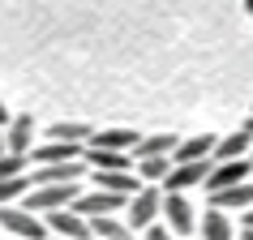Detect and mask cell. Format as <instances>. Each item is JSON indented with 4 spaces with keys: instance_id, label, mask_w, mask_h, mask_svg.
<instances>
[{
    "instance_id": "obj_28",
    "label": "cell",
    "mask_w": 253,
    "mask_h": 240,
    "mask_svg": "<svg viewBox=\"0 0 253 240\" xmlns=\"http://www.w3.org/2000/svg\"><path fill=\"white\" fill-rule=\"evenodd\" d=\"M240 240H253V232H249V227H245V232H240Z\"/></svg>"
},
{
    "instance_id": "obj_4",
    "label": "cell",
    "mask_w": 253,
    "mask_h": 240,
    "mask_svg": "<svg viewBox=\"0 0 253 240\" xmlns=\"http://www.w3.org/2000/svg\"><path fill=\"white\" fill-rule=\"evenodd\" d=\"M0 227H9V240H43L47 236V223L35 219V214H26V210H17V206L0 210Z\"/></svg>"
},
{
    "instance_id": "obj_1",
    "label": "cell",
    "mask_w": 253,
    "mask_h": 240,
    "mask_svg": "<svg viewBox=\"0 0 253 240\" xmlns=\"http://www.w3.org/2000/svg\"><path fill=\"white\" fill-rule=\"evenodd\" d=\"M82 198V185H56V189H30L26 193V214H56V210H73V201Z\"/></svg>"
},
{
    "instance_id": "obj_3",
    "label": "cell",
    "mask_w": 253,
    "mask_h": 240,
    "mask_svg": "<svg viewBox=\"0 0 253 240\" xmlns=\"http://www.w3.org/2000/svg\"><path fill=\"white\" fill-rule=\"evenodd\" d=\"M253 180V159H232V163H214L211 176H206V193H223V189H236V185H249Z\"/></svg>"
},
{
    "instance_id": "obj_13",
    "label": "cell",
    "mask_w": 253,
    "mask_h": 240,
    "mask_svg": "<svg viewBox=\"0 0 253 240\" xmlns=\"http://www.w3.org/2000/svg\"><path fill=\"white\" fill-rule=\"evenodd\" d=\"M86 146H65V142H52V146H30L26 159H35V167H52V163H78Z\"/></svg>"
},
{
    "instance_id": "obj_26",
    "label": "cell",
    "mask_w": 253,
    "mask_h": 240,
    "mask_svg": "<svg viewBox=\"0 0 253 240\" xmlns=\"http://www.w3.org/2000/svg\"><path fill=\"white\" fill-rule=\"evenodd\" d=\"M9 120H13V116H9V107L0 103V129H9Z\"/></svg>"
},
{
    "instance_id": "obj_30",
    "label": "cell",
    "mask_w": 253,
    "mask_h": 240,
    "mask_svg": "<svg viewBox=\"0 0 253 240\" xmlns=\"http://www.w3.org/2000/svg\"><path fill=\"white\" fill-rule=\"evenodd\" d=\"M0 155H4V129H0Z\"/></svg>"
},
{
    "instance_id": "obj_10",
    "label": "cell",
    "mask_w": 253,
    "mask_h": 240,
    "mask_svg": "<svg viewBox=\"0 0 253 240\" xmlns=\"http://www.w3.org/2000/svg\"><path fill=\"white\" fill-rule=\"evenodd\" d=\"M163 214L172 223L176 236H189L193 232V206L185 201V193H163Z\"/></svg>"
},
{
    "instance_id": "obj_16",
    "label": "cell",
    "mask_w": 253,
    "mask_h": 240,
    "mask_svg": "<svg viewBox=\"0 0 253 240\" xmlns=\"http://www.w3.org/2000/svg\"><path fill=\"white\" fill-rule=\"evenodd\" d=\"M82 163L94 167V176L99 172H129V155H112V150H94V146L82 150Z\"/></svg>"
},
{
    "instance_id": "obj_23",
    "label": "cell",
    "mask_w": 253,
    "mask_h": 240,
    "mask_svg": "<svg viewBox=\"0 0 253 240\" xmlns=\"http://www.w3.org/2000/svg\"><path fill=\"white\" fill-rule=\"evenodd\" d=\"M168 172H172V159H146V163H137V180H168Z\"/></svg>"
},
{
    "instance_id": "obj_24",
    "label": "cell",
    "mask_w": 253,
    "mask_h": 240,
    "mask_svg": "<svg viewBox=\"0 0 253 240\" xmlns=\"http://www.w3.org/2000/svg\"><path fill=\"white\" fill-rule=\"evenodd\" d=\"M26 163L22 155H0V180H13V176H26Z\"/></svg>"
},
{
    "instance_id": "obj_2",
    "label": "cell",
    "mask_w": 253,
    "mask_h": 240,
    "mask_svg": "<svg viewBox=\"0 0 253 240\" xmlns=\"http://www.w3.org/2000/svg\"><path fill=\"white\" fill-rule=\"evenodd\" d=\"M125 223H129V232H146V227H155V219L163 214V193L159 189H142L137 198H129V206H125Z\"/></svg>"
},
{
    "instance_id": "obj_20",
    "label": "cell",
    "mask_w": 253,
    "mask_h": 240,
    "mask_svg": "<svg viewBox=\"0 0 253 240\" xmlns=\"http://www.w3.org/2000/svg\"><path fill=\"white\" fill-rule=\"evenodd\" d=\"M202 240H236V227H232V219L223 210H206V219H202Z\"/></svg>"
},
{
    "instance_id": "obj_25",
    "label": "cell",
    "mask_w": 253,
    "mask_h": 240,
    "mask_svg": "<svg viewBox=\"0 0 253 240\" xmlns=\"http://www.w3.org/2000/svg\"><path fill=\"white\" fill-rule=\"evenodd\" d=\"M146 240H172V232L168 227H146Z\"/></svg>"
},
{
    "instance_id": "obj_31",
    "label": "cell",
    "mask_w": 253,
    "mask_h": 240,
    "mask_svg": "<svg viewBox=\"0 0 253 240\" xmlns=\"http://www.w3.org/2000/svg\"><path fill=\"white\" fill-rule=\"evenodd\" d=\"M245 9H249V17H253V0H245Z\"/></svg>"
},
{
    "instance_id": "obj_19",
    "label": "cell",
    "mask_w": 253,
    "mask_h": 240,
    "mask_svg": "<svg viewBox=\"0 0 253 240\" xmlns=\"http://www.w3.org/2000/svg\"><path fill=\"white\" fill-rule=\"evenodd\" d=\"M94 137L90 124H82V120H60V124H52V142H65V146H86Z\"/></svg>"
},
{
    "instance_id": "obj_9",
    "label": "cell",
    "mask_w": 253,
    "mask_h": 240,
    "mask_svg": "<svg viewBox=\"0 0 253 240\" xmlns=\"http://www.w3.org/2000/svg\"><path fill=\"white\" fill-rule=\"evenodd\" d=\"M30 137H35V116H13L4 129V155H30Z\"/></svg>"
},
{
    "instance_id": "obj_17",
    "label": "cell",
    "mask_w": 253,
    "mask_h": 240,
    "mask_svg": "<svg viewBox=\"0 0 253 240\" xmlns=\"http://www.w3.org/2000/svg\"><path fill=\"white\" fill-rule=\"evenodd\" d=\"M249 150H253V137L240 129V133L223 137L219 146H214V163H232V159H249Z\"/></svg>"
},
{
    "instance_id": "obj_8",
    "label": "cell",
    "mask_w": 253,
    "mask_h": 240,
    "mask_svg": "<svg viewBox=\"0 0 253 240\" xmlns=\"http://www.w3.org/2000/svg\"><path fill=\"white\" fill-rule=\"evenodd\" d=\"M94 185H99V193H112V198H137V193H142V180H137L133 172H99L94 176Z\"/></svg>"
},
{
    "instance_id": "obj_18",
    "label": "cell",
    "mask_w": 253,
    "mask_h": 240,
    "mask_svg": "<svg viewBox=\"0 0 253 240\" xmlns=\"http://www.w3.org/2000/svg\"><path fill=\"white\" fill-rule=\"evenodd\" d=\"M214 210H249V206H253V180H249V185H236V189H223V193H214Z\"/></svg>"
},
{
    "instance_id": "obj_22",
    "label": "cell",
    "mask_w": 253,
    "mask_h": 240,
    "mask_svg": "<svg viewBox=\"0 0 253 240\" xmlns=\"http://www.w3.org/2000/svg\"><path fill=\"white\" fill-rule=\"evenodd\" d=\"M30 193V176H13V180H0V210L4 206H13L17 198H26Z\"/></svg>"
},
{
    "instance_id": "obj_7",
    "label": "cell",
    "mask_w": 253,
    "mask_h": 240,
    "mask_svg": "<svg viewBox=\"0 0 253 240\" xmlns=\"http://www.w3.org/2000/svg\"><path fill=\"white\" fill-rule=\"evenodd\" d=\"M211 167H214V159H206V163H172L163 189H168V193H185V189H193V185H206Z\"/></svg>"
},
{
    "instance_id": "obj_21",
    "label": "cell",
    "mask_w": 253,
    "mask_h": 240,
    "mask_svg": "<svg viewBox=\"0 0 253 240\" xmlns=\"http://www.w3.org/2000/svg\"><path fill=\"white\" fill-rule=\"evenodd\" d=\"M90 236H94V240H129L133 232H129V223H125V219L107 214V219H90Z\"/></svg>"
},
{
    "instance_id": "obj_6",
    "label": "cell",
    "mask_w": 253,
    "mask_h": 240,
    "mask_svg": "<svg viewBox=\"0 0 253 240\" xmlns=\"http://www.w3.org/2000/svg\"><path fill=\"white\" fill-rule=\"evenodd\" d=\"M125 206H129L125 198H112V193H99V189H94V193H82V198L73 201V214H82V219L90 223V219H107V214H125Z\"/></svg>"
},
{
    "instance_id": "obj_12",
    "label": "cell",
    "mask_w": 253,
    "mask_h": 240,
    "mask_svg": "<svg viewBox=\"0 0 253 240\" xmlns=\"http://www.w3.org/2000/svg\"><path fill=\"white\" fill-rule=\"evenodd\" d=\"M47 227L56 232V240H86V236H90V223H86L82 214H73V210L47 214Z\"/></svg>"
},
{
    "instance_id": "obj_11",
    "label": "cell",
    "mask_w": 253,
    "mask_h": 240,
    "mask_svg": "<svg viewBox=\"0 0 253 240\" xmlns=\"http://www.w3.org/2000/svg\"><path fill=\"white\" fill-rule=\"evenodd\" d=\"M137 142H142V137H137L133 129H99V133H94L86 146H94V150H112V155H129Z\"/></svg>"
},
{
    "instance_id": "obj_5",
    "label": "cell",
    "mask_w": 253,
    "mask_h": 240,
    "mask_svg": "<svg viewBox=\"0 0 253 240\" xmlns=\"http://www.w3.org/2000/svg\"><path fill=\"white\" fill-rule=\"evenodd\" d=\"M86 176V163H52V167H35L30 176V189H56V185H82Z\"/></svg>"
},
{
    "instance_id": "obj_27",
    "label": "cell",
    "mask_w": 253,
    "mask_h": 240,
    "mask_svg": "<svg viewBox=\"0 0 253 240\" xmlns=\"http://www.w3.org/2000/svg\"><path fill=\"white\" fill-rule=\"evenodd\" d=\"M245 227H249V232H253V206H249V210H245Z\"/></svg>"
},
{
    "instance_id": "obj_14",
    "label": "cell",
    "mask_w": 253,
    "mask_h": 240,
    "mask_svg": "<svg viewBox=\"0 0 253 240\" xmlns=\"http://www.w3.org/2000/svg\"><path fill=\"white\" fill-rule=\"evenodd\" d=\"M180 146L172 133H155V137H142L133 150H129V159H137V163H146V159H172V150Z\"/></svg>"
},
{
    "instance_id": "obj_15",
    "label": "cell",
    "mask_w": 253,
    "mask_h": 240,
    "mask_svg": "<svg viewBox=\"0 0 253 240\" xmlns=\"http://www.w3.org/2000/svg\"><path fill=\"white\" fill-rule=\"evenodd\" d=\"M214 146H219V137H211V133L189 137V142H180V146L172 150V163H206L214 155Z\"/></svg>"
},
{
    "instance_id": "obj_29",
    "label": "cell",
    "mask_w": 253,
    "mask_h": 240,
    "mask_svg": "<svg viewBox=\"0 0 253 240\" xmlns=\"http://www.w3.org/2000/svg\"><path fill=\"white\" fill-rule=\"evenodd\" d=\"M245 133H249V137H253V116H249V124H245Z\"/></svg>"
}]
</instances>
